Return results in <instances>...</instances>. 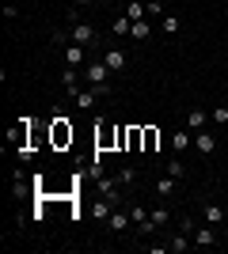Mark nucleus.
<instances>
[{"instance_id":"obj_28","label":"nucleus","mask_w":228,"mask_h":254,"mask_svg":"<svg viewBox=\"0 0 228 254\" xmlns=\"http://www.w3.org/2000/svg\"><path fill=\"white\" fill-rule=\"evenodd\" d=\"M87 4H99V0H76V8H87Z\"/></svg>"},{"instance_id":"obj_10","label":"nucleus","mask_w":228,"mask_h":254,"mask_svg":"<svg viewBox=\"0 0 228 254\" xmlns=\"http://www.w3.org/2000/svg\"><path fill=\"white\" fill-rule=\"evenodd\" d=\"M194 148V137H190V129H179V133H171V152L179 156V152Z\"/></svg>"},{"instance_id":"obj_18","label":"nucleus","mask_w":228,"mask_h":254,"mask_svg":"<svg viewBox=\"0 0 228 254\" xmlns=\"http://www.w3.org/2000/svg\"><path fill=\"white\" fill-rule=\"evenodd\" d=\"M126 19H130V23L149 19V8H145V4H137V0H130V8H126Z\"/></svg>"},{"instance_id":"obj_24","label":"nucleus","mask_w":228,"mask_h":254,"mask_svg":"<svg viewBox=\"0 0 228 254\" xmlns=\"http://www.w3.org/2000/svg\"><path fill=\"white\" fill-rule=\"evenodd\" d=\"M156 193H160V197H171V193H175V179H171V175L156 182Z\"/></svg>"},{"instance_id":"obj_14","label":"nucleus","mask_w":228,"mask_h":254,"mask_svg":"<svg viewBox=\"0 0 228 254\" xmlns=\"http://www.w3.org/2000/svg\"><path fill=\"white\" fill-rule=\"evenodd\" d=\"M145 129V144H141V152H156L160 148V129L156 126H141Z\"/></svg>"},{"instance_id":"obj_29","label":"nucleus","mask_w":228,"mask_h":254,"mask_svg":"<svg viewBox=\"0 0 228 254\" xmlns=\"http://www.w3.org/2000/svg\"><path fill=\"white\" fill-rule=\"evenodd\" d=\"M99 4H110V0H99Z\"/></svg>"},{"instance_id":"obj_6","label":"nucleus","mask_w":228,"mask_h":254,"mask_svg":"<svg viewBox=\"0 0 228 254\" xmlns=\"http://www.w3.org/2000/svg\"><path fill=\"white\" fill-rule=\"evenodd\" d=\"M194 152H202V156L217 152V137H213L209 129H198V133H194Z\"/></svg>"},{"instance_id":"obj_12","label":"nucleus","mask_w":228,"mask_h":254,"mask_svg":"<svg viewBox=\"0 0 228 254\" xmlns=\"http://www.w3.org/2000/svg\"><path fill=\"white\" fill-rule=\"evenodd\" d=\"M95 99H99V87H95V91H73L76 110H91V106H95Z\"/></svg>"},{"instance_id":"obj_5","label":"nucleus","mask_w":228,"mask_h":254,"mask_svg":"<svg viewBox=\"0 0 228 254\" xmlns=\"http://www.w3.org/2000/svg\"><path fill=\"white\" fill-rule=\"evenodd\" d=\"M194 247H217V228L213 224H194Z\"/></svg>"},{"instance_id":"obj_1","label":"nucleus","mask_w":228,"mask_h":254,"mask_svg":"<svg viewBox=\"0 0 228 254\" xmlns=\"http://www.w3.org/2000/svg\"><path fill=\"white\" fill-rule=\"evenodd\" d=\"M84 76H87V84L91 87H99V95H110V68H107V61L103 57H95V61H87L84 64Z\"/></svg>"},{"instance_id":"obj_15","label":"nucleus","mask_w":228,"mask_h":254,"mask_svg":"<svg viewBox=\"0 0 228 254\" xmlns=\"http://www.w3.org/2000/svg\"><path fill=\"white\" fill-rule=\"evenodd\" d=\"M149 34H152V23H149V19H137V23L130 27V38H133V42H145Z\"/></svg>"},{"instance_id":"obj_25","label":"nucleus","mask_w":228,"mask_h":254,"mask_svg":"<svg viewBox=\"0 0 228 254\" xmlns=\"http://www.w3.org/2000/svg\"><path fill=\"white\" fill-rule=\"evenodd\" d=\"M91 212H95L99 220H107L110 212H114V205H110V201H107V197H103V201H95V209H91Z\"/></svg>"},{"instance_id":"obj_11","label":"nucleus","mask_w":228,"mask_h":254,"mask_svg":"<svg viewBox=\"0 0 228 254\" xmlns=\"http://www.w3.org/2000/svg\"><path fill=\"white\" fill-rule=\"evenodd\" d=\"M141 144H145V129L141 126H126V148L141 152Z\"/></svg>"},{"instance_id":"obj_26","label":"nucleus","mask_w":228,"mask_h":254,"mask_svg":"<svg viewBox=\"0 0 228 254\" xmlns=\"http://www.w3.org/2000/svg\"><path fill=\"white\" fill-rule=\"evenodd\" d=\"M130 216H133V224H137V228H141V224L149 220V209H141V205H137V209H133Z\"/></svg>"},{"instance_id":"obj_19","label":"nucleus","mask_w":228,"mask_h":254,"mask_svg":"<svg viewBox=\"0 0 228 254\" xmlns=\"http://www.w3.org/2000/svg\"><path fill=\"white\" fill-rule=\"evenodd\" d=\"M130 27H133V23L126 19V15H118V19L110 23V34H114V38H126V34H130Z\"/></svg>"},{"instance_id":"obj_9","label":"nucleus","mask_w":228,"mask_h":254,"mask_svg":"<svg viewBox=\"0 0 228 254\" xmlns=\"http://www.w3.org/2000/svg\"><path fill=\"white\" fill-rule=\"evenodd\" d=\"M95 190H99V197H107L110 205H118V182H110V179H95Z\"/></svg>"},{"instance_id":"obj_22","label":"nucleus","mask_w":228,"mask_h":254,"mask_svg":"<svg viewBox=\"0 0 228 254\" xmlns=\"http://www.w3.org/2000/svg\"><path fill=\"white\" fill-rule=\"evenodd\" d=\"M167 175H171V179H183V175H186V167H183V159H179V156L167 159Z\"/></svg>"},{"instance_id":"obj_13","label":"nucleus","mask_w":228,"mask_h":254,"mask_svg":"<svg viewBox=\"0 0 228 254\" xmlns=\"http://www.w3.org/2000/svg\"><path fill=\"white\" fill-rule=\"evenodd\" d=\"M107 224H110V232H130L133 216H130V212H110V216H107Z\"/></svg>"},{"instance_id":"obj_7","label":"nucleus","mask_w":228,"mask_h":254,"mask_svg":"<svg viewBox=\"0 0 228 254\" xmlns=\"http://www.w3.org/2000/svg\"><path fill=\"white\" fill-rule=\"evenodd\" d=\"M103 61H107V68H110V72H122V68L130 64V57H126V53H122L118 46H110V50L103 53Z\"/></svg>"},{"instance_id":"obj_27","label":"nucleus","mask_w":228,"mask_h":254,"mask_svg":"<svg viewBox=\"0 0 228 254\" xmlns=\"http://www.w3.org/2000/svg\"><path fill=\"white\" fill-rule=\"evenodd\" d=\"M213 122H228V106H217V110H213Z\"/></svg>"},{"instance_id":"obj_4","label":"nucleus","mask_w":228,"mask_h":254,"mask_svg":"<svg viewBox=\"0 0 228 254\" xmlns=\"http://www.w3.org/2000/svg\"><path fill=\"white\" fill-rule=\"evenodd\" d=\"M99 38V31L91 27V23H76L73 31H69V42H80V46H91Z\"/></svg>"},{"instance_id":"obj_16","label":"nucleus","mask_w":228,"mask_h":254,"mask_svg":"<svg viewBox=\"0 0 228 254\" xmlns=\"http://www.w3.org/2000/svg\"><path fill=\"white\" fill-rule=\"evenodd\" d=\"M186 122H190V133H198V129H206L213 118H209L206 110H190V118H186Z\"/></svg>"},{"instance_id":"obj_30","label":"nucleus","mask_w":228,"mask_h":254,"mask_svg":"<svg viewBox=\"0 0 228 254\" xmlns=\"http://www.w3.org/2000/svg\"><path fill=\"white\" fill-rule=\"evenodd\" d=\"M160 4H167V0H160Z\"/></svg>"},{"instance_id":"obj_20","label":"nucleus","mask_w":228,"mask_h":254,"mask_svg":"<svg viewBox=\"0 0 228 254\" xmlns=\"http://www.w3.org/2000/svg\"><path fill=\"white\" fill-rule=\"evenodd\" d=\"M149 220L156 224V228H163V224L171 220V212H167V209H163V205H160V209H149Z\"/></svg>"},{"instance_id":"obj_17","label":"nucleus","mask_w":228,"mask_h":254,"mask_svg":"<svg viewBox=\"0 0 228 254\" xmlns=\"http://www.w3.org/2000/svg\"><path fill=\"white\" fill-rule=\"evenodd\" d=\"M202 220L213 224V228H217V224H225V212H221V205H206V209H202Z\"/></svg>"},{"instance_id":"obj_23","label":"nucleus","mask_w":228,"mask_h":254,"mask_svg":"<svg viewBox=\"0 0 228 254\" xmlns=\"http://www.w3.org/2000/svg\"><path fill=\"white\" fill-rule=\"evenodd\" d=\"M160 31L163 34H179V15H163V19H160Z\"/></svg>"},{"instance_id":"obj_8","label":"nucleus","mask_w":228,"mask_h":254,"mask_svg":"<svg viewBox=\"0 0 228 254\" xmlns=\"http://www.w3.org/2000/svg\"><path fill=\"white\" fill-rule=\"evenodd\" d=\"M65 61L73 64V68H80V64L87 61V46H80V42H69V46H65Z\"/></svg>"},{"instance_id":"obj_3","label":"nucleus","mask_w":228,"mask_h":254,"mask_svg":"<svg viewBox=\"0 0 228 254\" xmlns=\"http://www.w3.org/2000/svg\"><path fill=\"white\" fill-rule=\"evenodd\" d=\"M50 144H54V148H69V144H73V126H69L65 118H54V126H50Z\"/></svg>"},{"instance_id":"obj_21","label":"nucleus","mask_w":228,"mask_h":254,"mask_svg":"<svg viewBox=\"0 0 228 254\" xmlns=\"http://www.w3.org/2000/svg\"><path fill=\"white\" fill-rule=\"evenodd\" d=\"M61 84H65V87H69V91H76V84H80V72H76L73 64H69L65 72H61Z\"/></svg>"},{"instance_id":"obj_2","label":"nucleus","mask_w":228,"mask_h":254,"mask_svg":"<svg viewBox=\"0 0 228 254\" xmlns=\"http://www.w3.org/2000/svg\"><path fill=\"white\" fill-rule=\"evenodd\" d=\"M95 148H99V152L118 148V129L110 126L107 118H99V126H95Z\"/></svg>"}]
</instances>
